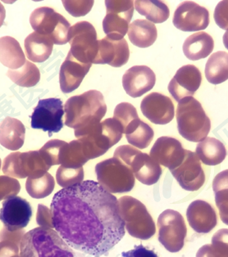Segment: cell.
Instances as JSON below:
<instances>
[{
	"mask_svg": "<svg viewBox=\"0 0 228 257\" xmlns=\"http://www.w3.org/2000/svg\"><path fill=\"white\" fill-rule=\"evenodd\" d=\"M32 208L27 200L18 196L9 197L3 202L0 220L10 232L21 230L29 224Z\"/></svg>",
	"mask_w": 228,
	"mask_h": 257,
	"instance_id": "2e32d148",
	"label": "cell"
},
{
	"mask_svg": "<svg viewBox=\"0 0 228 257\" xmlns=\"http://www.w3.org/2000/svg\"><path fill=\"white\" fill-rule=\"evenodd\" d=\"M50 211L62 239L91 256L108 255L126 233L117 197L93 180L58 191Z\"/></svg>",
	"mask_w": 228,
	"mask_h": 257,
	"instance_id": "6da1fadb",
	"label": "cell"
},
{
	"mask_svg": "<svg viewBox=\"0 0 228 257\" xmlns=\"http://www.w3.org/2000/svg\"><path fill=\"white\" fill-rule=\"evenodd\" d=\"M214 49V41L206 32L193 34L185 40L183 52L186 58L198 61L208 57Z\"/></svg>",
	"mask_w": 228,
	"mask_h": 257,
	"instance_id": "484cf974",
	"label": "cell"
},
{
	"mask_svg": "<svg viewBox=\"0 0 228 257\" xmlns=\"http://www.w3.org/2000/svg\"><path fill=\"white\" fill-rule=\"evenodd\" d=\"M37 223L40 227L53 228L52 223L51 211L44 205L40 204L38 206Z\"/></svg>",
	"mask_w": 228,
	"mask_h": 257,
	"instance_id": "f6af8a7d",
	"label": "cell"
},
{
	"mask_svg": "<svg viewBox=\"0 0 228 257\" xmlns=\"http://www.w3.org/2000/svg\"><path fill=\"white\" fill-rule=\"evenodd\" d=\"M130 50L125 39L113 40L108 36L99 40V52L94 64H108L121 67L128 62Z\"/></svg>",
	"mask_w": 228,
	"mask_h": 257,
	"instance_id": "7402d4cb",
	"label": "cell"
},
{
	"mask_svg": "<svg viewBox=\"0 0 228 257\" xmlns=\"http://www.w3.org/2000/svg\"><path fill=\"white\" fill-rule=\"evenodd\" d=\"M53 42L48 36L38 34L36 31L25 40V50L27 58L34 62H45L53 52Z\"/></svg>",
	"mask_w": 228,
	"mask_h": 257,
	"instance_id": "4316f807",
	"label": "cell"
},
{
	"mask_svg": "<svg viewBox=\"0 0 228 257\" xmlns=\"http://www.w3.org/2000/svg\"><path fill=\"white\" fill-rule=\"evenodd\" d=\"M120 214L129 234L139 239L147 240L156 233L154 219L143 203L131 197L118 200Z\"/></svg>",
	"mask_w": 228,
	"mask_h": 257,
	"instance_id": "8992f818",
	"label": "cell"
},
{
	"mask_svg": "<svg viewBox=\"0 0 228 257\" xmlns=\"http://www.w3.org/2000/svg\"><path fill=\"white\" fill-rule=\"evenodd\" d=\"M180 186L186 191L199 190L205 182V175L197 154L186 150L184 161L175 170L171 171Z\"/></svg>",
	"mask_w": 228,
	"mask_h": 257,
	"instance_id": "e0dca14e",
	"label": "cell"
},
{
	"mask_svg": "<svg viewBox=\"0 0 228 257\" xmlns=\"http://www.w3.org/2000/svg\"><path fill=\"white\" fill-rule=\"evenodd\" d=\"M196 257H220L212 244H207L198 250Z\"/></svg>",
	"mask_w": 228,
	"mask_h": 257,
	"instance_id": "681fc988",
	"label": "cell"
},
{
	"mask_svg": "<svg viewBox=\"0 0 228 257\" xmlns=\"http://www.w3.org/2000/svg\"><path fill=\"white\" fill-rule=\"evenodd\" d=\"M66 144L67 143L62 140H50L39 150L40 155L49 167L61 164L62 152Z\"/></svg>",
	"mask_w": 228,
	"mask_h": 257,
	"instance_id": "74e56055",
	"label": "cell"
},
{
	"mask_svg": "<svg viewBox=\"0 0 228 257\" xmlns=\"http://www.w3.org/2000/svg\"><path fill=\"white\" fill-rule=\"evenodd\" d=\"M50 167L44 162L39 151L13 153L3 162V172L9 177L38 178L47 173Z\"/></svg>",
	"mask_w": 228,
	"mask_h": 257,
	"instance_id": "8fae6325",
	"label": "cell"
},
{
	"mask_svg": "<svg viewBox=\"0 0 228 257\" xmlns=\"http://www.w3.org/2000/svg\"><path fill=\"white\" fill-rule=\"evenodd\" d=\"M213 189L220 218L224 224L228 225V170L216 175L213 182Z\"/></svg>",
	"mask_w": 228,
	"mask_h": 257,
	"instance_id": "836d02e7",
	"label": "cell"
},
{
	"mask_svg": "<svg viewBox=\"0 0 228 257\" xmlns=\"http://www.w3.org/2000/svg\"><path fill=\"white\" fill-rule=\"evenodd\" d=\"M107 14L103 21L104 33L111 40L124 39L134 13L133 1H105Z\"/></svg>",
	"mask_w": 228,
	"mask_h": 257,
	"instance_id": "4fadbf2b",
	"label": "cell"
},
{
	"mask_svg": "<svg viewBox=\"0 0 228 257\" xmlns=\"http://www.w3.org/2000/svg\"><path fill=\"white\" fill-rule=\"evenodd\" d=\"M20 189V183L18 180L7 175L0 176V202L18 195Z\"/></svg>",
	"mask_w": 228,
	"mask_h": 257,
	"instance_id": "60d3db41",
	"label": "cell"
},
{
	"mask_svg": "<svg viewBox=\"0 0 228 257\" xmlns=\"http://www.w3.org/2000/svg\"><path fill=\"white\" fill-rule=\"evenodd\" d=\"M26 128L20 120L13 117H6L0 123V144L5 149L17 151L25 141Z\"/></svg>",
	"mask_w": 228,
	"mask_h": 257,
	"instance_id": "d4e9b609",
	"label": "cell"
},
{
	"mask_svg": "<svg viewBox=\"0 0 228 257\" xmlns=\"http://www.w3.org/2000/svg\"><path fill=\"white\" fill-rule=\"evenodd\" d=\"M223 44L224 46L226 47V49H228V30H226V32L224 34Z\"/></svg>",
	"mask_w": 228,
	"mask_h": 257,
	"instance_id": "816d5d0a",
	"label": "cell"
},
{
	"mask_svg": "<svg viewBox=\"0 0 228 257\" xmlns=\"http://www.w3.org/2000/svg\"><path fill=\"white\" fill-rule=\"evenodd\" d=\"M123 133L129 144L140 149H146L155 136L153 128L139 117L129 123L123 128Z\"/></svg>",
	"mask_w": 228,
	"mask_h": 257,
	"instance_id": "4dcf8cb0",
	"label": "cell"
},
{
	"mask_svg": "<svg viewBox=\"0 0 228 257\" xmlns=\"http://www.w3.org/2000/svg\"><path fill=\"white\" fill-rule=\"evenodd\" d=\"M24 234L25 231L23 229L10 232L5 227L0 232V242L1 241H11V242H16L18 245H20L21 241H22Z\"/></svg>",
	"mask_w": 228,
	"mask_h": 257,
	"instance_id": "7dc6e473",
	"label": "cell"
},
{
	"mask_svg": "<svg viewBox=\"0 0 228 257\" xmlns=\"http://www.w3.org/2000/svg\"><path fill=\"white\" fill-rule=\"evenodd\" d=\"M122 257H159L153 250L144 247L142 244L135 246L132 250L123 251Z\"/></svg>",
	"mask_w": 228,
	"mask_h": 257,
	"instance_id": "bcb514c9",
	"label": "cell"
},
{
	"mask_svg": "<svg viewBox=\"0 0 228 257\" xmlns=\"http://www.w3.org/2000/svg\"><path fill=\"white\" fill-rule=\"evenodd\" d=\"M107 106L100 91L89 90L69 98L64 105L65 124L77 131H84L100 123Z\"/></svg>",
	"mask_w": 228,
	"mask_h": 257,
	"instance_id": "7a4b0ae2",
	"label": "cell"
},
{
	"mask_svg": "<svg viewBox=\"0 0 228 257\" xmlns=\"http://www.w3.org/2000/svg\"><path fill=\"white\" fill-rule=\"evenodd\" d=\"M30 23L34 31L48 36L55 45H66L68 42L67 37L71 25L63 16L51 8L35 9L30 17Z\"/></svg>",
	"mask_w": 228,
	"mask_h": 257,
	"instance_id": "9c48e42d",
	"label": "cell"
},
{
	"mask_svg": "<svg viewBox=\"0 0 228 257\" xmlns=\"http://www.w3.org/2000/svg\"><path fill=\"white\" fill-rule=\"evenodd\" d=\"M55 181L50 174L47 172L38 178H28L26 183L27 193L33 198L40 199L51 194Z\"/></svg>",
	"mask_w": 228,
	"mask_h": 257,
	"instance_id": "8d00e7d4",
	"label": "cell"
},
{
	"mask_svg": "<svg viewBox=\"0 0 228 257\" xmlns=\"http://www.w3.org/2000/svg\"><path fill=\"white\" fill-rule=\"evenodd\" d=\"M205 76L208 82L219 84L228 80V53L218 51L208 58L205 66Z\"/></svg>",
	"mask_w": 228,
	"mask_h": 257,
	"instance_id": "1f68e13d",
	"label": "cell"
},
{
	"mask_svg": "<svg viewBox=\"0 0 228 257\" xmlns=\"http://www.w3.org/2000/svg\"><path fill=\"white\" fill-rule=\"evenodd\" d=\"M20 245L11 241L0 242V257H9L14 254L20 253Z\"/></svg>",
	"mask_w": 228,
	"mask_h": 257,
	"instance_id": "c3c4849f",
	"label": "cell"
},
{
	"mask_svg": "<svg viewBox=\"0 0 228 257\" xmlns=\"http://www.w3.org/2000/svg\"><path fill=\"white\" fill-rule=\"evenodd\" d=\"M186 217L190 226L196 233H209L217 225V215L214 209L202 200L191 202L186 211Z\"/></svg>",
	"mask_w": 228,
	"mask_h": 257,
	"instance_id": "cb8c5ba5",
	"label": "cell"
},
{
	"mask_svg": "<svg viewBox=\"0 0 228 257\" xmlns=\"http://www.w3.org/2000/svg\"><path fill=\"white\" fill-rule=\"evenodd\" d=\"M84 179L83 167L80 169H69L61 167L58 169L56 174V180L58 185L63 189L80 184Z\"/></svg>",
	"mask_w": 228,
	"mask_h": 257,
	"instance_id": "f35d334b",
	"label": "cell"
},
{
	"mask_svg": "<svg viewBox=\"0 0 228 257\" xmlns=\"http://www.w3.org/2000/svg\"><path fill=\"white\" fill-rule=\"evenodd\" d=\"M177 121L180 135L191 142H201L210 131L209 118L201 103L193 97H187L178 102Z\"/></svg>",
	"mask_w": 228,
	"mask_h": 257,
	"instance_id": "5b68a950",
	"label": "cell"
},
{
	"mask_svg": "<svg viewBox=\"0 0 228 257\" xmlns=\"http://www.w3.org/2000/svg\"><path fill=\"white\" fill-rule=\"evenodd\" d=\"M22 257H85L75 252L52 228L38 227L25 233L20 243Z\"/></svg>",
	"mask_w": 228,
	"mask_h": 257,
	"instance_id": "3957f363",
	"label": "cell"
},
{
	"mask_svg": "<svg viewBox=\"0 0 228 257\" xmlns=\"http://www.w3.org/2000/svg\"><path fill=\"white\" fill-rule=\"evenodd\" d=\"M198 158L207 166H217L226 157L224 144L215 138L207 137L196 147Z\"/></svg>",
	"mask_w": 228,
	"mask_h": 257,
	"instance_id": "f546056e",
	"label": "cell"
},
{
	"mask_svg": "<svg viewBox=\"0 0 228 257\" xmlns=\"http://www.w3.org/2000/svg\"><path fill=\"white\" fill-rule=\"evenodd\" d=\"M80 140L85 156L91 160L104 155L110 148L118 144L122 138V125L114 118H109L99 124L74 132Z\"/></svg>",
	"mask_w": 228,
	"mask_h": 257,
	"instance_id": "277c9868",
	"label": "cell"
},
{
	"mask_svg": "<svg viewBox=\"0 0 228 257\" xmlns=\"http://www.w3.org/2000/svg\"><path fill=\"white\" fill-rule=\"evenodd\" d=\"M212 245L220 257H228V229L217 231L212 238Z\"/></svg>",
	"mask_w": 228,
	"mask_h": 257,
	"instance_id": "7bdbcfd3",
	"label": "cell"
},
{
	"mask_svg": "<svg viewBox=\"0 0 228 257\" xmlns=\"http://www.w3.org/2000/svg\"><path fill=\"white\" fill-rule=\"evenodd\" d=\"M63 107L62 101L59 98L40 99L31 115V128L48 132L49 137L58 133L63 127Z\"/></svg>",
	"mask_w": 228,
	"mask_h": 257,
	"instance_id": "5bb4252c",
	"label": "cell"
},
{
	"mask_svg": "<svg viewBox=\"0 0 228 257\" xmlns=\"http://www.w3.org/2000/svg\"><path fill=\"white\" fill-rule=\"evenodd\" d=\"M186 156V149L174 138L163 136L158 139L150 150V157L159 164L171 171L182 164Z\"/></svg>",
	"mask_w": 228,
	"mask_h": 257,
	"instance_id": "d6986e66",
	"label": "cell"
},
{
	"mask_svg": "<svg viewBox=\"0 0 228 257\" xmlns=\"http://www.w3.org/2000/svg\"><path fill=\"white\" fill-rule=\"evenodd\" d=\"M157 36V28L148 21L137 19L129 26V40L131 44L141 49L153 45Z\"/></svg>",
	"mask_w": 228,
	"mask_h": 257,
	"instance_id": "83f0119b",
	"label": "cell"
},
{
	"mask_svg": "<svg viewBox=\"0 0 228 257\" xmlns=\"http://www.w3.org/2000/svg\"><path fill=\"white\" fill-rule=\"evenodd\" d=\"M88 161L85 156L80 140H73L65 146L60 165L65 168L80 169Z\"/></svg>",
	"mask_w": 228,
	"mask_h": 257,
	"instance_id": "d590c367",
	"label": "cell"
},
{
	"mask_svg": "<svg viewBox=\"0 0 228 257\" xmlns=\"http://www.w3.org/2000/svg\"><path fill=\"white\" fill-rule=\"evenodd\" d=\"M176 28L182 31H199L209 25L208 9L192 1H184L178 5L173 19Z\"/></svg>",
	"mask_w": 228,
	"mask_h": 257,
	"instance_id": "9a60e30c",
	"label": "cell"
},
{
	"mask_svg": "<svg viewBox=\"0 0 228 257\" xmlns=\"http://www.w3.org/2000/svg\"><path fill=\"white\" fill-rule=\"evenodd\" d=\"M5 18H6V11L4 5L0 3V27H2L5 23Z\"/></svg>",
	"mask_w": 228,
	"mask_h": 257,
	"instance_id": "f907efd6",
	"label": "cell"
},
{
	"mask_svg": "<svg viewBox=\"0 0 228 257\" xmlns=\"http://www.w3.org/2000/svg\"><path fill=\"white\" fill-rule=\"evenodd\" d=\"M140 108L143 115L156 124H169L175 115L174 105L171 98L156 92L144 97Z\"/></svg>",
	"mask_w": 228,
	"mask_h": 257,
	"instance_id": "ffe728a7",
	"label": "cell"
},
{
	"mask_svg": "<svg viewBox=\"0 0 228 257\" xmlns=\"http://www.w3.org/2000/svg\"><path fill=\"white\" fill-rule=\"evenodd\" d=\"M96 172L99 184L110 193H127L135 185L132 171L117 158L98 163Z\"/></svg>",
	"mask_w": 228,
	"mask_h": 257,
	"instance_id": "ba28073f",
	"label": "cell"
},
{
	"mask_svg": "<svg viewBox=\"0 0 228 257\" xmlns=\"http://www.w3.org/2000/svg\"><path fill=\"white\" fill-rule=\"evenodd\" d=\"M91 65L79 62L68 52L60 67V89L62 93H70L78 89L90 71Z\"/></svg>",
	"mask_w": 228,
	"mask_h": 257,
	"instance_id": "603a6c76",
	"label": "cell"
},
{
	"mask_svg": "<svg viewBox=\"0 0 228 257\" xmlns=\"http://www.w3.org/2000/svg\"><path fill=\"white\" fill-rule=\"evenodd\" d=\"M135 10L144 16L150 23H163L166 22L170 16V11L167 5L161 1H135Z\"/></svg>",
	"mask_w": 228,
	"mask_h": 257,
	"instance_id": "d6a6232c",
	"label": "cell"
},
{
	"mask_svg": "<svg viewBox=\"0 0 228 257\" xmlns=\"http://www.w3.org/2000/svg\"><path fill=\"white\" fill-rule=\"evenodd\" d=\"M1 165H2V162H1V159H0V169H1Z\"/></svg>",
	"mask_w": 228,
	"mask_h": 257,
	"instance_id": "db71d44e",
	"label": "cell"
},
{
	"mask_svg": "<svg viewBox=\"0 0 228 257\" xmlns=\"http://www.w3.org/2000/svg\"><path fill=\"white\" fill-rule=\"evenodd\" d=\"M113 158L120 160L132 171L140 183L153 185L160 180L162 168L150 156L141 153L134 147L122 145L116 149Z\"/></svg>",
	"mask_w": 228,
	"mask_h": 257,
	"instance_id": "52a82bcc",
	"label": "cell"
},
{
	"mask_svg": "<svg viewBox=\"0 0 228 257\" xmlns=\"http://www.w3.org/2000/svg\"><path fill=\"white\" fill-rule=\"evenodd\" d=\"M70 53L79 62L93 64L99 52V40L93 25L82 21L71 27L67 37Z\"/></svg>",
	"mask_w": 228,
	"mask_h": 257,
	"instance_id": "30bf717a",
	"label": "cell"
},
{
	"mask_svg": "<svg viewBox=\"0 0 228 257\" xmlns=\"http://www.w3.org/2000/svg\"><path fill=\"white\" fill-rule=\"evenodd\" d=\"M62 5L68 14L75 18L84 17L91 12L94 1H62Z\"/></svg>",
	"mask_w": 228,
	"mask_h": 257,
	"instance_id": "b9f144b4",
	"label": "cell"
},
{
	"mask_svg": "<svg viewBox=\"0 0 228 257\" xmlns=\"http://www.w3.org/2000/svg\"><path fill=\"white\" fill-rule=\"evenodd\" d=\"M159 241L170 252H178L184 246L187 228L178 211L166 210L158 219Z\"/></svg>",
	"mask_w": 228,
	"mask_h": 257,
	"instance_id": "7c38bea8",
	"label": "cell"
},
{
	"mask_svg": "<svg viewBox=\"0 0 228 257\" xmlns=\"http://www.w3.org/2000/svg\"><path fill=\"white\" fill-rule=\"evenodd\" d=\"M7 76L13 82L25 88L35 86L40 80V70L30 61H26L25 64L18 70H9Z\"/></svg>",
	"mask_w": 228,
	"mask_h": 257,
	"instance_id": "e575fe53",
	"label": "cell"
},
{
	"mask_svg": "<svg viewBox=\"0 0 228 257\" xmlns=\"http://www.w3.org/2000/svg\"><path fill=\"white\" fill-rule=\"evenodd\" d=\"M9 257H22L21 256L20 253H18V254H14V255H12L11 256Z\"/></svg>",
	"mask_w": 228,
	"mask_h": 257,
	"instance_id": "f5cc1de1",
	"label": "cell"
},
{
	"mask_svg": "<svg viewBox=\"0 0 228 257\" xmlns=\"http://www.w3.org/2000/svg\"><path fill=\"white\" fill-rule=\"evenodd\" d=\"M138 116L137 111L135 106L128 102H122L116 106L113 113V118L119 122L122 125V130L135 120Z\"/></svg>",
	"mask_w": 228,
	"mask_h": 257,
	"instance_id": "ab89813d",
	"label": "cell"
},
{
	"mask_svg": "<svg viewBox=\"0 0 228 257\" xmlns=\"http://www.w3.org/2000/svg\"><path fill=\"white\" fill-rule=\"evenodd\" d=\"M200 71L194 65H186L177 71L169 84V93L180 102L183 98L191 97L201 85Z\"/></svg>",
	"mask_w": 228,
	"mask_h": 257,
	"instance_id": "ac0fdd59",
	"label": "cell"
},
{
	"mask_svg": "<svg viewBox=\"0 0 228 257\" xmlns=\"http://www.w3.org/2000/svg\"><path fill=\"white\" fill-rule=\"evenodd\" d=\"M26 57L18 40L5 36L0 38V62L11 70H18L25 64Z\"/></svg>",
	"mask_w": 228,
	"mask_h": 257,
	"instance_id": "f1b7e54d",
	"label": "cell"
},
{
	"mask_svg": "<svg viewBox=\"0 0 228 257\" xmlns=\"http://www.w3.org/2000/svg\"><path fill=\"white\" fill-rule=\"evenodd\" d=\"M156 82L155 72L146 66H135L125 72L122 85L131 98H139L153 89Z\"/></svg>",
	"mask_w": 228,
	"mask_h": 257,
	"instance_id": "44dd1931",
	"label": "cell"
},
{
	"mask_svg": "<svg viewBox=\"0 0 228 257\" xmlns=\"http://www.w3.org/2000/svg\"><path fill=\"white\" fill-rule=\"evenodd\" d=\"M216 24L222 30H228V1H221L217 4L214 11Z\"/></svg>",
	"mask_w": 228,
	"mask_h": 257,
	"instance_id": "ee69618b",
	"label": "cell"
}]
</instances>
